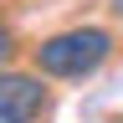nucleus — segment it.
<instances>
[{
  "instance_id": "obj_1",
  "label": "nucleus",
  "mask_w": 123,
  "mask_h": 123,
  "mask_svg": "<svg viewBox=\"0 0 123 123\" xmlns=\"http://www.w3.org/2000/svg\"><path fill=\"white\" fill-rule=\"evenodd\" d=\"M113 56V36L103 26H77V31H56L36 46V67L56 82H77V77H92L103 62Z\"/></svg>"
},
{
  "instance_id": "obj_2",
  "label": "nucleus",
  "mask_w": 123,
  "mask_h": 123,
  "mask_svg": "<svg viewBox=\"0 0 123 123\" xmlns=\"http://www.w3.org/2000/svg\"><path fill=\"white\" fill-rule=\"evenodd\" d=\"M46 108V82L31 72H5L0 77V123H36Z\"/></svg>"
},
{
  "instance_id": "obj_3",
  "label": "nucleus",
  "mask_w": 123,
  "mask_h": 123,
  "mask_svg": "<svg viewBox=\"0 0 123 123\" xmlns=\"http://www.w3.org/2000/svg\"><path fill=\"white\" fill-rule=\"evenodd\" d=\"M113 15H123V0H113Z\"/></svg>"
}]
</instances>
